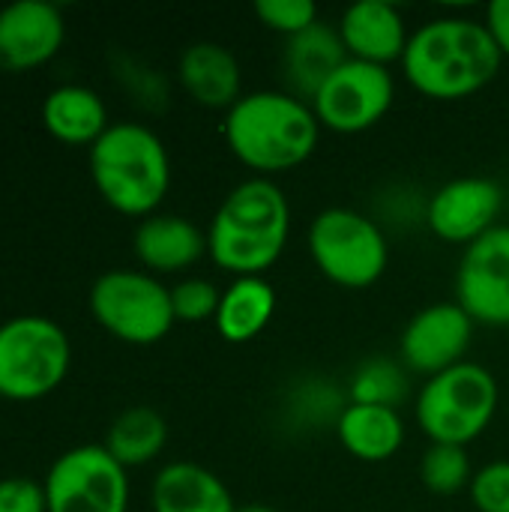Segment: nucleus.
<instances>
[{"instance_id": "obj_29", "label": "nucleus", "mask_w": 509, "mask_h": 512, "mask_svg": "<svg viewBox=\"0 0 509 512\" xmlns=\"http://www.w3.org/2000/svg\"><path fill=\"white\" fill-rule=\"evenodd\" d=\"M0 512H48L42 483L30 477L0 480Z\"/></svg>"}, {"instance_id": "obj_1", "label": "nucleus", "mask_w": 509, "mask_h": 512, "mask_svg": "<svg viewBox=\"0 0 509 512\" xmlns=\"http://www.w3.org/2000/svg\"><path fill=\"white\" fill-rule=\"evenodd\" d=\"M504 54L486 21L441 15L411 30L402 72L408 84L435 102H459L495 81Z\"/></svg>"}, {"instance_id": "obj_9", "label": "nucleus", "mask_w": 509, "mask_h": 512, "mask_svg": "<svg viewBox=\"0 0 509 512\" xmlns=\"http://www.w3.org/2000/svg\"><path fill=\"white\" fill-rule=\"evenodd\" d=\"M42 489L48 512L129 510L126 468L102 444H81L57 456L42 480Z\"/></svg>"}, {"instance_id": "obj_2", "label": "nucleus", "mask_w": 509, "mask_h": 512, "mask_svg": "<svg viewBox=\"0 0 509 512\" xmlns=\"http://www.w3.org/2000/svg\"><path fill=\"white\" fill-rule=\"evenodd\" d=\"M222 135L231 156L255 177L273 180L312 159L321 123L312 102L288 90H255L225 111Z\"/></svg>"}, {"instance_id": "obj_12", "label": "nucleus", "mask_w": 509, "mask_h": 512, "mask_svg": "<svg viewBox=\"0 0 509 512\" xmlns=\"http://www.w3.org/2000/svg\"><path fill=\"white\" fill-rule=\"evenodd\" d=\"M474 318L456 303H432L420 309L399 336V363L423 378L459 366L474 342Z\"/></svg>"}, {"instance_id": "obj_11", "label": "nucleus", "mask_w": 509, "mask_h": 512, "mask_svg": "<svg viewBox=\"0 0 509 512\" xmlns=\"http://www.w3.org/2000/svg\"><path fill=\"white\" fill-rule=\"evenodd\" d=\"M456 303L483 327H509V225L465 246L456 270Z\"/></svg>"}, {"instance_id": "obj_8", "label": "nucleus", "mask_w": 509, "mask_h": 512, "mask_svg": "<svg viewBox=\"0 0 509 512\" xmlns=\"http://www.w3.org/2000/svg\"><path fill=\"white\" fill-rule=\"evenodd\" d=\"M90 312L102 330L126 345H156L177 324L171 288L147 270H108L90 288Z\"/></svg>"}, {"instance_id": "obj_16", "label": "nucleus", "mask_w": 509, "mask_h": 512, "mask_svg": "<svg viewBox=\"0 0 509 512\" xmlns=\"http://www.w3.org/2000/svg\"><path fill=\"white\" fill-rule=\"evenodd\" d=\"M135 258L147 273H186L207 255V231L177 213H153L132 234Z\"/></svg>"}, {"instance_id": "obj_6", "label": "nucleus", "mask_w": 509, "mask_h": 512, "mask_svg": "<svg viewBox=\"0 0 509 512\" xmlns=\"http://www.w3.org/2000/svg\"><path fill=\"white\" fill-rule=\"evenodd\" d=\"M306 246L318 273L345 291L372 288L390 264L384 228L354 207L321 210L309 225Z\"/></svg>"}, {"instance_id": "obj_18", "label": "nucleus", "mask_w": 509, "mask_h": 512, "mask_svg": "<svg viewBox=\"0 0 509 512\" xmlns=\"http://www.w3.org/2000/svg\"><path fill=\"white\" fill-rule=\"evenodd\" d=\"M348 60V51L339 39L336 24H312L309 30L285 39L282 48V75L288 93L312 102L315 93L327 84V78Z\"/></svg>"}, {"instance_id": "obj_3", "label": "nucleus", "mask_w": 509, "mask_h": 512, "mask_svg": "<svg viewBox=\"0 0 509 512\" xmlns=\"http://www.w3.org/2000/svg\"><path fill=\"white\" fill-rule=\"evenodd\" d=\"M291 237V204L276 180L249 177L216 207L207 225L210 261L240 276H264L285 252Z\"/></svg>"}, {"instance_id": "obj_19", "label": "nucleus", "mask_w": 509, "mask_h": 512, "mask_svg": "<svg viewBox=\"0 0 509 512\" xmlns=\"http://www.w3.org/2000/svg\"><path fill=\"white\" fill-rule=\"evenodd\" d=\"M333 429L345 453L369 465L393 459L405 444V420L399 408H387V405L345 402Z\"/></svg>"}, {"instance_id": "obj_15", "label": "nucleus", "mask_w": 509, "mask_h": 512, "mask_svg": "<svg viewBox=\"0 0 509 512\" xmlns=\"http://www.w3.org/2000/svg\"><path fill=\"white\" fill-rule=\"evenodd\" d=\"M339 39L351 60L375 63V66H393L402 63L411 30L396 3L387 0H360L351 3L339 24Z\"/></svg>"}, {"instance_id": "obj_25", "label": "nucleus", "mask_w": 509, "mask_h": 512, "mask_svg": "<svg viewBox=\"0 0 509 512\" xmlns=\"http://www.w3.org/2000/svg\"><path fill=\"white\" fill-rule=\"evenodd\" d=\"M420 480L432 495H459L471 489L474 465L468 447L429 444V450L420 459Z\"/></svg>"}, {"instance_id": "obj_4", "label": "nucleus", "mask_w": 509, "mask_h": 512, "mask_svg": "<svg viewBox=\"0 0 509 512\" xmlns=\"http://www.w3.org/2000/svg\"><path fill=\"white\" fill-rule=\"evenodd\" d=\"M90 177L108 207L147 219L171 189V156L150 126L120 120L90 147Z\"/></svg>"}, {"instance_id": "obj_20", "label": "nucleus", "mask_w": 509, "mask_h": 512, "mask_svg": "<svg viewBox=\"0 0 509 512\" xmlns=\"http://www.w3.org/2000/svg\"><path fill=\"white\" fill-rule=\"evenodd\" d=\"M153 512H237L228 486L204 465L171 462L150 486Z\"/></svg>"}, {"instance_id": "obj_24", "label": "nucleus", "mask_w": 509, "mask_h": 512, "mask_svg": "<svg viewBox=\"0 0 509 512\" xmlns=\"http://www.w3.org/2000/svg\"><path fill=\"white\" fill-rule=\"evenodd\" d=\"M408 369L387 357H372L357 366V372L348 381V402L360 405H387L399 408V402L408 396Z\"/></svg>"}, {"instance_id": "obj_27", "label": "nucleus", "mask_w": 509, "mask_h": 512, "mask_svg": "<svg viewBox=\"0 0 509 512\" xmlns=\"http://www.w3.org/2000/svg\"><path fill=\"white\" fill-rule=\"evenodd\" d=\"M255 18L267 30H273L285 39H291V36H297V33H303L321 21L318 6L312 0H258Z\"/></svg>"}, {"instance_id": "obj_21", "label": "nucleus", "mask_w": 509, "mask_h": 512, "mask_svg": "<svg viewBox=\"0 0 509 512\" xmlns=\"http://www.w3.org/2000/svg\"><path fill=\"white\" fill-rule=\"evenodd\" d=\"M42 123L63 144H96L111 126L108 108L93 87L60 84L42 99Z\"/></svg>"}, {"instance_id": "obj_5", "label": "nucleus", "mask_w": 509, "mask_h": 512, "mask_svg": "<svg viewBox=\"0 0 509 512\" xmlns=\"http://www.w3.org/2000/svg\"><path fill=\"white\" fill-rule=\"evenodd\" d=\"M501 405L498 378L471 360L423 381L414 399V420L429 444L468 447L495 420Z\"/></svg>"}, {"instance_id": "obj_13", "label": "nucleus", "mask_w": 509, "mask_h": 512, "mask_svg": "<svg viewBox=\"0 0 509 512\" xmlns=\"http://www.w3.org/2000/svg\"><path fill=\"white\" fill-rule=\"evenodd\" d=\"M504 189L492 177H456L426 198L429 231L450 246H471L498 228Z\"/></svg>"}, {"instance_id": "obj_31", "label": "nucleus", "mask_w": 509, "mask_h": 512, "mask_svg": "<svg viewBox=\"0 0 509 512\" xmlns=\"http://www.w3.org/2000/svg\"><path fill=\"white\" fill-rule=\"evenodd\" d=\"M237 512H276L267 504H246V507H237Z\"/></svg>"}, {"instance_id": "obj_23", "label": "nucleus", "mask_w": 509, "mask_h": 512, "mask_svg": "<svg viewBox=\"0 0 509 512\" xmlns=\"http://www.w3.org/2000/svg\"><path fill=\"white\" fill-rule=\"evenodd\" d=\"M168 444V423L156 408L135 405L114 417L105 432V450L129 471L150 465Z\"/></svg>"}, {"instance_id": "obj_22", "label": "nucleus", "mask_w": 509, "mask_h": 512, "mask_svg": "<svg viewBox=\"0 0 509 512\" xmlns=\"http://www.w3.org/2000/svg\"><path fill=\"white\" fill-rule=\"evenodd\" d=\"M276 315V291L264 276H240L222 291L219 312L213 318L216 333L231 345L258 339Z\"/></svg>"}, {"instance_id": "obj_26", "label": "nucleus", "mask_w": 509, "mask_h": 512, "mask_svg": "<svg viewBox=\"0 0 509 512\" xmlns=\"http://www.w3.org/2000/svg\"><path fill=\"white\" fill-rule=\"evenodd\" d=\"M219 300H222V291L204 276H186L177 285H171V309H174V318L183 324L213 321L219 312Z\"/></svg>"}, {"instance_id": "obj_10", "label": "nucleus", "mask_w": 509, "mask_h": 512, "mask_svg": "<svg viewBox=\"0 0 509 512\" xmlns=\"http://www.w3.org/2000/svg\"><path fill=\"white\" fill-rule=\"evenodd\" d=\"M396 102V75L387 66L345 60L315 93L312 111L321 129L360 135L378 126Z\"/></svg>"}, {"instance_id": "obj_7", "label": "nucleus", "mask_w": 509, "mask_h": 512, "mask_svg": "<svg viewBox=\"0 0 509 512\" xmlns=\"http://www.w3.org/2000/svg\"><path fill=\"white\" fill-rule=\"evenodd\" d=\"M72 366L66 330L36 312L0 324V396L33 402L54 393Z\"/></svg>"}, {"instance_id": "obj_28", "label": "nucleus", "mask_w": 509, "mask_h": 512, "mask_svg": "<svg viewBox=\"0 0 509 512\" xmlns=\"http://www.w3.org/2000/svg\"><path fill=\"white\" fill-rule=\"evenodd\" d=\"M471 504L477 512H509V459H498L474 471Z\"/></svg>"}, {"instance_id": "obj_14", "label": "nucleus", "mask_w": 509, "mask_h": 512, "mask_svg": "<svg viewBox=\"0 0 509 512\" xmlns=\"http://www.w3.org/2000/svg\"><path fill=\"white\" fill-rule=\"evenodd\" d=\"M66 39L63 12L48 0H15L0 9V69L27 72L48 63Z\"/></svg>"}, {"instance_id": "obj_30", "label": "nucleus", "mask_w": 509, "mask_h": 512, "mask_svg": "<svg viewBox=\"0 0 509 512\" xmlns=\"http://www.w3.org/2000/svg\"><path fill=\"white\" fill-rule=\"evenodd\" d=\"M486 27L492 30L504 60H509V0H495L486 9Z\"/></svg>"}, {"instance_id": "obj_17", "label": "nucleus", "mask_w": 509, "mask_h": 512, "mask_svg": "<svg viewBox=\"0 0 509 512\" xmlns=\"http://www.w3.org/2000/svg\"><path fill=\"white\" fill-rule=\"evenodd\" d=\"M177 78L192 102L213 111H231L243 99L240 60L219 42H192L180 54Z\"/></svg>"}]
</instances>
